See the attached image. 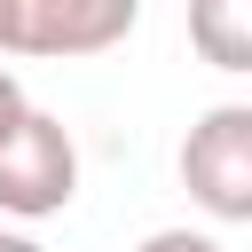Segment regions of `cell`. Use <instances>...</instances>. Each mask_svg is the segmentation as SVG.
I'll return each instance as SVG.
<instances>
[{
    "mask_svg": "<svg viewBox=\"0 0 252 252\" xmlns=\"http://www.w3.org/2000/svg\"><path fill=\"white\" fill-rule=\"evenodd\" d=\"M189 47L213 71H252V0H189Z\"/></svg>",
    "mask_w": 252,
    "mask_h": 252,
    "instance_id": "cell-4",
    "label": "cell"
},
{
    "mask_svg": "<svg viewBox=\"0 0 252 252\" xmlns=\"http://www.w3.org/2000/svg\"><path fill=\"white\" fill-rule=\"evenodd\" d=\"M24 118H32V102H24V87H16V71L0 63V142H8V134L24 126Z\"/></svg>",
    "mask_w": 252,
    "mask_h": 252,
    "instance_id": "cell-6",
    "label": "cell"
},
{
    "mask_svg": "<svg viewBox=\"0 0 252 252\" xmlns=\"http://www.w3.org/2000/svg\"><path fill=\"white\" fill-rule=\"evenodd\" d=\"M0 55H8V0H0Z\"/></svg>",
    "mask_w": 252,
    "mask_h": 252,
    "instance_id": "cell-8",
    "label": "cell"
},
{
    "mask_svg": "<svg viewBox=\"0 0 252 252\" xmlns=\"http://www.w3.org/2000/svg\"><path fill=\"white\" fill-rule=\"evenodd\" d=\"M134 252H220V244H213L205 228H150Z\"/></svg>",
    "mask_w": 252,
    "mask_h": 252,
    "instance_id": "cell-5",
    "label": "cell"
},
{
    "mask_svg": "<svg viewBox=\"0 0 252 252\" xmlns=\"http://www.w3.org/2000/svg\"><path fill=\"white\" fill-rule=\"evenodd\" d=\"M79 197V142L63 118L32 110L8 142H0V213L16 220H47Z\"/></svg>",
    "mask_w": 252,
    "mask_h": 252,
    "instance_id": "cell-2",
    "label": "cell"
},
{
    "mask_svg": "<svg viewBox=\"0 0 252 252\" xmlns=\"http://www.w3.org/2000/svg\"><path fill=\"white\" fill-rule=\"evenodd\" d=\"M0 252H47L39 236H24V228H0Z\"/></svg>",
    "mask_w": 252,
    "mask_h": 252,
    "instance_id": "cell-7",
    "label": "cell"
},
{
    "mask_svg": "<svg viewBox=\"0 0 252 252\" xmlns=\"http://www.w3.org/2000/svg\"><path fill=\"white\" fill-rule=\"evenodd\" d=\"M181 189L213 220H252V102H213L181 142Z\"/></svg>",
    "mask_w": 252,
    "mask_h": 252,
    "instance_id": "cell-1",
    "label": "cell"
},
{
    "mask_svg": "<svg viewBox=\"0 0 252 252\" xmlns=\"http://www.w3.org/2000/svg\"><path fill=\"white\" fill-rule=\"evenodd\" d=\"M134 24L142 0H8V55L79 63V55H110Z\"/></svg>",
    "mask_w": 252,
    "mask_h": 252,
    "instance_id": "cell-3",
    "label": "cell"
}]
</instances>
